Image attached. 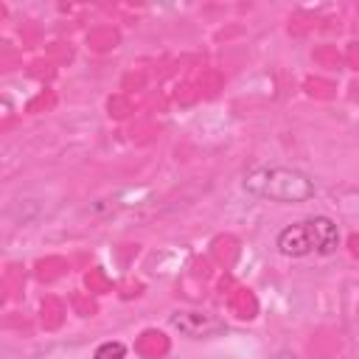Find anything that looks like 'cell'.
Masks as SVG:
<instances>
[{
    "instance_id": "1",
    "label": "cell",
    "mask_w": 359,
    "mask_h": 359,
    "mask_svg": "<svg viewBox=\"0 0 359 359\" xmlns=\"http://www.w3.org/2000/svg\"><path fill=\"white\" fill-rule=\"evenodd\" d=\"M244 191L269 202H306L314 196V180L289 165H255L244 174Z\"/></svg>"
},
{
    "instance_id": "2",
    "label": "cell",
    "mask_w": 359,
    "mask_h": 359,
    "mask_svg": "<svg viewBox=\"0 0 359 359\" xmlns=\"http://www.w3.org/2000/svg\"><path fill=\"white\" fill-rule=\"evenodd\" d=\"M278 250L289 258H303L309 252L331 255L339 244V230L328 216H314L297 224H289L278 233Z\"/></svg>"
},
{
    "instance_id": "3",
    "label": "cell",
    "mask_w": 359,
    "mask_h": 359,
    "mask_svg": "<svg viewBox=\"0 0 359 359\" xmlns=\"http://www.w3.org/2000/svg\"><path fill=\"white\" fill-rule=\"evenodd\" d=\"M168 323H171L180 334H185V337H191V339H208V337H216V334L224 331V320H219V317L210 314V311H196V309L174 311V314L168 317Z\"/></svg>"
},
{
    "instance_id": "4",
    "label": "cell",
    "mask_w": 359,
    "mask_h": 359,
    "mask_svg": "<svg viewBox=\"0 0 359 359\" xmlns=\"http://www.w3.org/2000/svg\"><path fill=\"white\" fill-rule=\"evenodd\" d=\"M126 356V345L123 342H101L93 353V359H123Z\"/></svg>"
}]
</instances>
